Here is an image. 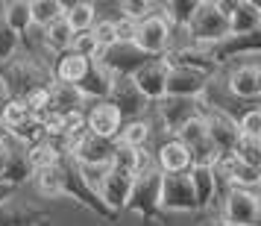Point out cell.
Segmentation results:
<instances>
[{"instance_id": "cell-1", "label": "cell", "mask_w": 261, "mask_h": 226, "mask_svg": "<svg viewBox=\"0 0 261 226\" xmlns=\"http://www.w3.org/2000/svg\"><path fill=\"white\" fill-rule=\"evenodd\" d=\"M53 85L50 65L41 62L38 53H24L18 59L0 65V91L6 100H27L33 91H47Z\"/></svg>"}, {"instance_id": "cell-2", "label": "cell", "mask_w": 261, "mask_h": 226, "mask_svg": "<svg viewBox=\"0 0 261 226\" xmlns=\"http://www.w3.org/2000/svg\"><path fill=\"white\" fill-rule=\"evenodd\" d=\"M185 30L191 33V44H197V47H214L217 41H223L229 36V21L217 9V0H200Z\"/></svg>"}, {"instance_id": "cell-3", "label": "cell", "mask_w": 261, "mask_h": 226, "mask_svg": "<svg viewBox=\"0 0 261 226\" xmlns=\"http://www.w3.org/2000/svg\"><path fill=\"white\" fill-rule=\"evenodd\" d=\"M159 191H162V170L159 167H150V170H141V173H132V188L129 197H126V206L129 212H138L144 217H155L159 214Z\"/></svg>"}, {"instance_id": "cell-4", "label": "cell", "mask_w": 261, "mask_h": 226, "mask_svg": "<svg viewBox=\"0 0 261 226\" xmlns=\"http://www.w3.org/2000/svg\"><path fill=\"white\" fill-rule=\"evenodd\" d=\"M261 203L249 188H229L223 194V226H258Z\"/></svg>"}, {"instance_id": "cell-5", "label": "cell", "mask_w": 261, "mask_h": 226, "mask_svg": "<svg viewBox=\"0 0 261 226\" xmlns=\"http://www.w3.org/2000/svg\"><path fill=\"white\" fill-rule=\"evenodd\" d=\"M214 73L188 68V65H167V80H165V97H191L200 100L205 85Z\"/></svg>"}, {"instance_id": "cell-6", "label": "cell", "mask_w": 261, "mask_h": 226, "mask_svg": "<svg viewBox=\"0 0 261 226\" xmlns=\"http://www.w3.org/2000/svg\"><path fill=\"white\" fill-rule=\"evenodd\" d=\"M109 106H115V112L120 115V120H135V118H144L147 112V97L135 88L132 77H115L112 80V88H109V97H106Z\"/></svg>"}, {"instance_id": "cell-7", "label": "cell", "mask_w": 261, "mask_h": 226, "mask_svg": "<svg viewBox=\"0 0 261 226\" xmlns=\"http://www.w3.org/2000/svg\"><path fill=\"white\" fill-rule=\"evenodd\" d=\"M170 36H173V30H170V24L165 21V15L155 12L153 18H147V21H141V24H135V38H132V44L141 50V53L159 59V56H165L167 53Z\"/></svg>"}, {"instance_id": "cell-8", "label": "cell", "mask_w": 261, "mask_h": 226, "mask_svg": "<svg viewBox=\"0 0 261 226\" xmlns=\"http://www.w3.org/2000/svg\"><path fill=\"white\" fill-rule=\"evenodd\" d=\"M94 59L100 62V65L112 73V77H132V73L138 71V68H144V65L153 59V56L141 53L135 44H120V41H115L112 47L100 50Z\"/></svg>"}, {"instance_id": "cell-9", "label": "cell", "mask_w": 261, "mask_h": 226, "mask_svg": "<svg viewBox=\"0 0 261 226\" xmlns=\"http://www.w3.org/2000/svg\"><path fill=\"white\" fill-rule=\"evenodd\" d=\"M226 91L244 103H258L261 94V71L255 62H241L235 68H229V73L223 77Z\"/></svg>"}, {"instance_id": "cell-10", "label": "cell", "mask_w": 261, "mask_h": 226, "mask_svg": "<svg viewBox=\"0 0 261 226\" xmlns=\"http://www.w3.org/2000/svg\"><path fill=\"white\" fill-rule=\"evenodd\" d=\"M200 115H202V120H205V130H208V138H212L217 156L232 153L235 144H238V138H241V132H238V120H232L229 115L217 112V109L202 106V103H200Z\"/></svg>"}, {"instance_id": "cell-11", "label": "cell", "mask_w": 261, "mask_h": 226, "mask_svg": "<svg viewBox=\"0 0 261 226\" xmlns=\"http://www.w3.org/2000/svg\"><path fill=\"white\" fill-rule=\"evenodd\" d=\"M159 206L162 209H170V212H194L197 209L188 173H162Z\"/></svg>"}, {"instance_id": "cell-12", "label": "cell", "mask_w": 261, "mask_h": 226, "mask_svg": "<svg viewBox=\"0 0 261 226\" xmlns=\"http://www.w3.org/2000/svg\"><path fill=\"white\" fill-rule=\"evenodd\" d=\"M6 144V165H3V173H0V182H6V185H24L27 179L33 177V165H30V147L21 141H15V138H3Z\"/></svg>"}, {"instance_id": "cell-13", "label": "cell", "mask_w": 261, "mask_h": 226, "mask_svg": "<svg viewBox=\"0 0 261 226\" xmlns=\"http://www.w3.org/2000/svg\"><path fill=\"white\" fill-rule=\"evenodd\" d=\"M165 80H167V62L162 56L150 59L144 68H138V71L132 73V83L147 97V103H159L165 97Z\"/></svg>"}, {"instance_id": "cell-14", "label": "cell", "mask_w": 261, "mask_h": 226, "mask_svg": "<svg viewBox=\"0 0 261 226\" xmlns=\"http://www.w3.org/2000/svg\"><path fill=\"white\" fill-rule=\"evenodd\" d=\"M129 188H132V173L112 167L106 177H103V182H100L97 197H100V203H103L112 214H118V212H123V206H126Z\"/></svg>"}, {"instance_id": "cell-15", "label": "cell", "mask_w": 261, "mask_h": 226, "mask_svg": "<svg viewBox=\"0 0 261 226\" xmlns=\"http://www.w3.org/2000/svg\"><path fill=\"white\" fill-rule=\"evenodd\" d=\"M155 109H159V118L165 123V130L170 135H176L179 127L188 123L200 112V100H191V97H162L155 103Z\"/></svg>"}, {"instance_id": "cell-16", "label": "cell", "mask_w": 261, "mask_h": 226, "mask_svg": "<svg viewBox=\"0 0 261 226\" xmlns=\"http://www.w3.org/2000/svg\"><path fill=\"white\" fill-rule=\"evenodd\" d=\"M120 115L115 112V106H109L106 100H100L94 106L88 109L85 115V130L97 135V138H106V141H115L118 138V130H120Z\"/></svg>"}, {"instance_id": "cell-17", "label": "cell", "mask_w": 261, "mask_h": 226, "mask_svg": "<svg viewBox=\"0 0 261 226\" xmlns=\"http://www.w3.org/2000/svg\"><path fill=\"white\" fill-rule=\"evenodd\" d=\"M229 21V36H249L261 33V9L252 0H232V9L226 15Z\"/></svg>"}, {"instance_id": "cell-18", "label": "cell", "mask_w": 261, "mask_h": 226, "mask_svg": "<svg viewBox=\"0 0 261 226\" xmlns=\"http://www.w3.org/2000/svg\"><path fill=\"white\" fill-rule=\"evenodd\" d=\"M112 80H115V77H112L100 62L88 59V68H85L83 80L76 83V91L83 94V100H94V103H100V100H106V97H109Z\"/></svg>"}, {"instance_id": "cell-19", "label": "cell", "mask_w": 261, "mask_h": 226, "mask_svg": "<svg viewBox=\"0 0 261 226\" xmlns=\"http://www.w3.org/2000/svg\"><path fill=\"white\" fill-rule=\"evenodd\" d=\"M155 167L162 170V173H188L191 170V153L176 141V138H167L155 147Z\"/></svg>"}, {"instance_id": "cell-20", "label": "cell", "mask_w": 261, "mask_h": 226, "mask_svg": "<svg viewBox=\"0 0 261 226\" xmlns=\"http://www.w3.org/2000/svg\"><path fill=\"white\" fill-rule=\"evenodd\" d=\"M41 220H47V209L15 203V197L0 206V226H38Z\"/></svg>"}, {"instance_id": "cell-21", "label": "cell", "mask_w": 261, "mask_h": 226, "mask_svg": "<svg viewBox=\"0 0 261 226\" xmlns=\"http://www.w3.org/2000/svg\"><path fill=\"white\" fill-rule=\"evenodd\" d=\"M112 153H115V141H106V138H97V135H85L80 147L73 150V162L80 165H112Z\"/></svg>"}, {"instance_id": "cell-22", "label": "cell", "mask_w": 261, "mask_h": 226, "mask_svg": "<svg viewBox=\"0 0 261 226\" xmlns=\"http://www.w3.org/2000/svg\"><path fill=\"white\" fill-rule=\"evenodd\" d=\"M85 68H88V59L73 53V50H65V53H56V62H53V80L65 85H76L83 80Z\"/></svg>"}, {"instance_id": "cell-23", "label": "cell", "mask_w": 261, "mask_h": 226, "mask_svg": "<svg viewBox=\"0 0 261 226\" xmlns=\"http://www.w3.org/2000/svg\"><path fill=\"white\" fill-rule=\"evenodd\" d=\"M85 100L83 94L76 91V85H65V83H56L47 88V112H59V115H71V112H83Z\"/></svg>"}, {"instance_id": "cell-24", "label": "cell", "mask_w": 261, "mask_h": 226, "mask_svg": "<svg viewBox=\"0 0 261 226\" xmlns=\"http://www.w3.org/2000/svg\"><path fill=\"white\" fill-rule=\"evenodd\" d=\"M188 179H191V188H194V203H197V209L212 206V200L217 197V185H214V177H212V165H194L188 170Z\"/></svg>"}, {"instance_id": "cell-25", "label": "cell", "mask_w": 261, "mask_h": 226, "mask_svg": "<svg viewBox=\"0 0 261 226\" xmlns=\"http://www.w3.org/2000/svg\"><path fill=\"white\" fill-rule=\"evenodd\" d=\"M147 141H150V123H147V118L123 120L118 130V138H115V144L129 147V150H147Z\"/></svg>"}, {"instance_id": "cell-26", "label": "cell", "mask_w": 261, "mask_h": 226, "mask_svg": "<svg viewBox=\"0 0 261 226\" xmlns=\"http://www.w3.org/2000/svg\"><path fill=\"white\" fill-rule=\"evenodd\" d=\"M62 18H65V24L71 27L73 33H85V30H91V24L97 21L94 6H91L88 0H73V3H62Z\"/></svg>"}, {"instance_id": "cell-27", "label": "cell", "mask_w": 261, "mask_h": 226, "mask_svg": "<svg viewBox=\"0 0 261 226\" xmlns=\"http://www.w3.org/2000/svg\"><path fill=\"white\" fill-rule=\"evenodd\" d=\"M3 24L12 30L18 38H24L30 30H33V18H30V0H12V3H6V9H3V18H0Z\"/></svg>"}, {"instance_id": "cell-28", "label": "cell", "mask_w": 261, "mask_h": 226, "mask_svg": "<svg viewBox=\"0 0 261 226\" xmlns=\"http://www.w3.org/2000/svg\"><path fill=\"white\" fill-rule=\"evenodd\" d=\"M71 41H73V30L65 24V18H56L53 24H47L41 30V44L53 53H65L71 50Z\"/></svg>"}, {"instance_id": "cell-29", "label": "cell", "mask_w": 261, "mask_h": 226, "mask_svg": "<svg viewBox=\"0 0 261 226\" xmlns=\"http://www.w3.org/2000/svg\"><path fill=\"white\" fill-rule=\"evenodd\" d=\"M33 185H36V191L41 194V197H47V200H53V197H65L62 194V173H59V162L53 167H41V170H33Z\"/></svg>"}, {"instance_id": "cell-30", "label": "cell", "mask_w": 261, "mask_h": 226, "mask_svg": "<svg viewBox=\"0 0 261 226\" xmlns=\"http://www.w3.org/2000/svg\"><path fill=\"white\" fill-rule=\"evenodd\" d=\"M62 159V150L56 141H50V138H41L38 144L30 147V165L33 170H41V167H53L56 162Z\"/></svg>"}, {"instance_id": "cell-31", "label": "cell", "mask_w": 261, "mask_h": 226, "mask_svg": "<svg viewBox=\"0 0 261 226\" xmlns=\"http://www.w3.org/2000/svg\"><path fill=\"white\" fill-rule=\"evenodd\" d=\"M30 18H33V27L44 30L56 18H62V3L59 0H30Z\"/></svg>"}, {"instance_id": "cell-32", "label": "cell", "mask_w": 261, "mask_h": 226, "mask_svg": "<svg viewBox=\"0 0 261 226\" xmlns=\"http://www.w3.org/2000/svg\"><path fill=\"white\" fill-rule=\"evenodd\" d=\"M197 3L200 0H170V3H165L162 9H165V21L170 24V30L173 27H188L191 15H194V9H197Z\"/></svg>"}, {"instance_id": "cell-33", "label": "cell", "mask_w": 261, "mask_h": 226, "mask_svg": "<svg viewBox=\"0 0 261 226\" xmlns=\"http://www.w3.org/2000/svg\"><path fill=\"white\" fill-rule=\"evenodd\" d=\"M33 118V112L27 109L24 100H3V106H0V123L6 127V130H12V127H21L24 120Z\"/></svg>"}, {"instance_id": "cell-34", "label": "cell", "mask_w": 261, "mask_h": 226, "mask_svg": "<svg viewBox=\"0 0 261 226\" xmlns=\"http://www.w3.org/2000/svg\"><path fill=\"white\" fill-rule=\"evenodd\" d=\"M232 153H235V159H241L244 165L258 167L261 165V138H247V135H241Z\"/></svg>"}, {"instance_id": "cell-35", "label": "cell", "mask_w": 261, "mask_h": 226, "mask_svg": "<svg viewBox=\"0 0 261 226\" xmlns=\"http://www.w3.org/2000/svg\"><path fill=\"white\" fill-rule=\"evenodd\" d=\"M120 9H123V18H129L135 24H141V21H147L159 12V6L147 3V0H126V3H120Z\"/></svg>"}, {"instance_id": "cell-36", "label": "cell", "mask_w": 261, "mask_h": 226, "mask_svg": "<svg viewBox=\"0 0 261 226\" xmlns=\"http://www.w3.org/2000/svg\"><path fill=\"white\" fill-rule=\"evenodd\" d=\"M76 170H80V179L85 182V188L97 194L100 182H103V177L112 170V165H80V162H76Z\"/></svg>"}, {"instance_id": "cell-37", "label": "cell", "mask_w": 261, "mask_h": 226, "mask_svg": "<svg viewBox=\"0 0 261 226\" xmlns=\"http://www.w3.org/2000/svg\"><path fill=\"white\" fill-rule=\"evenodd\" d=\"M238 132L247 138H261V109L252 106L238 118Z\"/></svg>"}, {"instance_id": "cell-38", "label": "cell", "mask_w": 261, "mask_h": 226, "mask_svg": "<svg viewBox=\"0 0 261 226\" xmlns=\"http://www.w3.org/2000/svg\"><path fill=\"white\" fill-rule=\"evenodd\" d=\"M88 33H91V38H94L97 50H106V47H112V44L118 41V38H115V24H112V21H100V18H97Z\"/></svg>"}, {"instance_id": "cell-39", "label": "cell", "mask_w": 261, "mask_h": 226, "mask_svg": "<svg viewBox=\"0 0 261 226\" xmlns=\"http://www.w3.org/2000/svg\"><path fill=\"white\" fill-rule=\"evenodd\" d=\"M18 47H21V38H18L9 27L0 21V65L12 59L15 53H18Z\"/></svg>"}, {"instance_id": "cell-40", "label": "cell", "mask_w": 261, "mask_h": 226, "mask_svg": "<svg viewBox=\"0 0 261 226\" xmlns=\"http://www.w3.org/2000/svg\"><path fill=\"white\" fill-rule=\"evenodd\" d=\"M135 159H138V150H129V147L115 144V153H112V167H115V170L135 173Z\"/></svg>"}, {"instance_id": "cell-41", "label": "cell", "mask_w": 261, "mask_h": 226, "mask_svg": "<svg viewBox=\"0 0 261 226\" xmlns=\"http://www.w3.org/2000/svg\"><path fill=\"white\" fill-rule=\"evenodd\" d=\"M115 38H118L120 44H132V38H135V21H129V18L115 21Z\"/></svg>"}, {"instance_id": "cell-42", "label": "cell", "mask_w": 261, "mask_h": 226, "mask_svg": "<svg viewBox=\"0 0 261 226\" xmlns=\"http://www.w3.org/2000/svg\"><path fill=\"white\" fill-rule=\"evenodd\" d=\"M15 191H18V188L6 185V182H0V206H3L6 200H12V197H15Z\"/></svg>"}, {"instance_id": "cell-43", "label": "cell", "mask_w": 261, "mask_h": 226, "mask_svg": "<svg viewBox=\"0 0 261 226\" xmlns=\"http://www.w3.org/2000/svg\"><path fill=\"white\" fill-rule=\"evenodd\" d=\"M3 165H6V144L0 138V173H3Z\"/></svg>"}, {"instance_id": "cell-44", "label": "cell", "mask_w": 261, "mask_h": 226, "mask_svg": "<svg viewBox=\"0 0 261 226\" xmlns=\"http://www.w3.org/2000/svg\"><path fill=\"white\" fill-rule=\"evenodd\" d=\"M0 138H6V127L3 123H0Z\"/></svg>"}, {"instance_id": "cell-45", "label": "cell", "mask_w": 261, "mask_h": 226, "mask_svg": "<svg viewBox=\"0 0 261 226\" xmlns=\"http://www.w3.org/2000/svg\"><path fill=\"white\" fill-rule=\"evenodd\" d=\"M3 100H6V97H3V91H0V106H3Z\"/></svg>"}, {"instance_id": "cell-46", "label": "cell", "mask_w": 261, "mask_h": 226, "mask_svg": "<svg viewBox=\"0 0 261 226\" xmlns=\"http://www.w3.org/2000/svg\"><path fill=\"white\" fill-rule=\"evenodd\" d=\"M220 226H223V223H220Z\"/></svg>"}]
</instances>
